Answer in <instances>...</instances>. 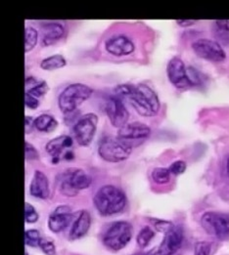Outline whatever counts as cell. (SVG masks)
Instances as JSON below:
<instances>
[{"mask_svg": "<svg viewBox=\"0 0 229 255\" xmlns=\"http://www.w3.org/2000/svg\"><path fill=\"white\" fill-rule=\"evenodd\" d=\"M98 118L95 114H86L82 116L75 125L74 134L76 143L80 146H88L96 133Z\"/></svg>", "mask_w": 229, "mask_h": 255, "instance_id": "ba28073f", "label": "cell"}, {"mask_svg": "<svg viewBox=\"0 0 229 255\" xmlns=\"http://www.w3.org/2000/svg\"><path fill=\"white\" fill-rule=\"evenodd\" d=\"M37 31L31 26L25 27V52L32 50L37 43Z\"/></svg>", "mask_w": 229, "mask_h": 255, "instance_id": "cb8c5ba5", "label": "cell"}, {"mask_svg": "<svg viewBox=\"0 0 229 255\" xmlns=\"http://www.w3.org/2000/svg\"><path fill=\"white\" fill-rule=\"evenodd\" d=\"M93 202L100 214L109 216L120 213L125 209L127 198L121 189L113 185H105L97 191Z\"/></svg>", "mask_w": 229, "mask_h": 255, "instance_id": "7a4b0ae2", "label": "cell"}, {"mask_svg": "<svg viewBox=\"0 0 229 255\" xmlns=\"http://www.w3.org/2000/svg\"><path fill=\"white\" fill-rule=\"evenodd\" d=\"M34 128V120L31 117H25V131L26 134H29Z\"/></svg>", "mask_w": 229, "mask_h": 255, "instance_id": "e575fe53", "label": "cell"}, {"mask_svg": "<svg viewBox=\"0 0 229 255\" xmlns=\"http://www.w3.org/2000/svg\"><path fill=\"white\" fill-rule=\"evenodd\" d=\"M25 107L30 110H35L39 106V101L37 98L25 93Z\"/></svg>", "mask_w": 229, "mask_h": 255, "instance_id": "d6a6232c", "label": "cell"}, {"mask_svg": "<svg viewBox=\"0 0 229 255\" xmlns=\"http://www.w3.org/2000/svg\"><path fill=\"white\" fill-rule=\"evenodd\" d=\"M156 255H157V254H156Z\"/></svg>", "mask_w": 229, "mask_h": 255, "instance_id": "f35d334b", "label": "cell"}, {"mask_svg": "<svg viewBox=\"0 0 229 255\" xmlns=\"http://www.w3.org/2000/svg\"><path fill=\"white\" fill-rule=\"evenodd\" d=\"M167 74L170 81L178 89H185L194 86L189 78L183 61L178 57H174L170 60L167 66Z\"/></svg>", "mask_w": 229, "mask_h": 255, "instance_id": "8fae6325", "label": "cell"}, {"mask_svg": "<svg viewBox=\"0 0 229 255\" xmlns=\"http://www.w3.org/2000/svg\"><path fill=\"white\" fill-rule=\"evenodd\" d=\"M105 48L116 57L127 56L134 51V44L131 39L125 35H117L109 38L105 43Z\"/></svg>", "mask_w": 229, "mask_h": 255, "instance_id": "2e32d148", "label": "cell"}, {"mask_svg": "<svg viewBox=\"0 0 229 255\" xmlns=\"http://www.w3.org/2000/svg\"><path fill=\"white\" fill-rule=\"evenodd\" d=\"M132 226L127 221L113 223L104 234V245L113 252H119L126 248L132 237Z\"/></svg>", "mask_w": 229, "mask_h": 255, "instance_id": "277c9868", "label": "cell"}, {"mask_svg": "<svg viewBox=\"0 0 229 255\" xmlns=\"http://www.w3.org/2000/svg\"><path fill=\"white\" fill-rule=\"evenodd\" d=\"M90 224H91L90 214L85 210L80 211L72 226V229L70 231V235H69L70 240L74 241V240H78L82 238L88 232V230L90 228Z\"/></svg>", "mask_w": 229, "mask_h": 255, "instance_id": "d6986e66", "label": "cell"}, {"mask_svg": "<svg viewBox=\"0 0 229 255\" xmlns=\"http://www.w3.org/2000/svg\"><path fill=\"white\" fill-rule=\"evenodd\" d=\"M154 237H155V232L150 227L146 226L140 230L139 234L137 235V238H136L137 245L140 248H146L150 244Z\"/></svg>", "mask_w": 229, "mask_h": 255, "instance_id": "d4e9b609", "label": "cell"}, {"mask_svg": "<svg viewBox=\"0 0 229 255\" xmlns=\"http://www.w3.org/2000/svg\"><path fill=\"white\" fill-rule=\"evenodd\" d=\"M215 24L217 26V30L229 32V20H219V21H216Z\"/></svg>", "mask_w": 229, "mask_h": 255, "instance_id": "836d02e7", "label": "cell"}, {"mask_svg": "<svg viewBox=\"0 0 229 255\" xmlns=\"http://www.w3.org/2000/svg\"><path fill=\"white\" fill-rule=\"evenodd\" d=\"M25 220L26 223H35L38 220L37 211L28 203L25 204Z\"/></svg>", "mask_w": 229, "mask_h": 255, "instance_id": "83f0119b", "label": "cell"}, {"mask_svg": "<svg viewBox=\"0 0 229 255\" xmlns=\"http://www.w3.org/2000/svg\"><path fill=\"white\" fill-rule=\"evenodd\" d=\"M42 30V44L49 46L60 40L65 34V26L60 23L52 22L41 25Z\"/></svg>", "mask_w": 229, "mask_h": 255, "instance_id": "ac0fdd59", "label": "cell"}, {"mask_svg": "<svg viewBox=\"0 0 229 255\" xmlns=\"http://www.w3.org/2000/svg\"><path fill=\"white\" fill-rule=\"evenodd\" d=\"M92 178L82 169L70 168L60 177L61 193L67 197H75L78 191L87 189Z\"/></svg>", "mask_w": 229, "mask_h": 255, "instance_id": "5b68a950", "label": "cell"}, {"mask_svg": "<svg viewBox=\"0 0 229 255\" xmlns=\"http://www.w3.org/2000/svg\"><path fill=\"white\" fill-rule=\"evenodd\" d=\"M151 134V129L141 123L127 124L124 128H120L118 138L129 146L136 147L143 143Z\"/></svg>", "mask_w": 229, "mask_h": 255, "instance_id": "30bf717a", "label": "cell"}, {"mask_svg": "<svg viewBox=\"0 0 229 255\" xmlns=\"http://www.w3.org/2000/svg\"><path fill=\"white\" fill-rule=\"evenodd\" d=\"M25 86H26L25 93H27L37 99L40 97H43L48 91L47 83L43 80L38 81L34 77H26Z\"/></svg>", "mask_w": 229, "mask_h": 255, "instance_id": "ffe728a7", "label": "cell"}, {"mask_svg": "<svg viewBox=\"0 0 229 255\" xmlns=\"http://www.w3.org/2000/svg\"><path fill=\"white\" fill-rule=\"evenodd\" d=\"M41 241L40 234L37 230H27L25 232V244L28 247L36 248L39 247V243Z\"/></svg>", "mask_w": 229, "mask_h": 255, "instance_id": "484cf974", "label": "cell"}, {"mask_svg": "<svg viewBox=\"0 0 229 255\" xmlns=\"http://www.w3.org/2000/svg\"><path fill=\"white\" fill-rule=\"evenodd\" d=\"M115 95L120 99H128L135 111L143 117H154L160 111V101L151 87L145 84L119 85Z\"/></svg>", "mask_w": 229, "mask_h": 255, "instance_id": "6da1fadb", "label": "cell"}, {"mask_svg": "<svg viewBox=\"0 0 229 255\" xmlns=\"http://www.w3.org/2000/svg\"><path fill=\"white\" fill-rule=\"evenodd\" d=\"M154 226H155L157 231L167 233L169 230L174 226V224L169 222V221H165V220H155L154 221Z\"/></svg>", "mask_w": 229, "mask_h": 255, "instance_id": "1f68e13d", "label": "cell"}, {"mask_svg": "<svg viewBox=\"0 0 229 255\" xmlns=\"http://www.w3.org/2000/svg\"><path fill=\"white\" fill-rule=\"evenodd\" d=\"M171 175L172 173L170 169L165 167H157V168H154L152 171L153 181L160 185L169 183L171 180Z\"/></svg>", "mask_w": 229, "mask_h": 255, "instance_id": "603a6c76", "label": "cell"}, {"mask_svg": "<svg viewBox=\"0 0 229 255\" xmlns=\"http://www.w3.org/2000/svg\"><path fill=\"white\" fill-rule=\"evenodd\" d=\"M106 114L114 128H122L127 125L129 118L128 111L123 103V100L116 95L110 96L106 102Z\"/></svg>", "mask_w": 229, "mask_h": 255, "instance_id": "7c38bea8", "label": "cell"}, {"mask_svg": "<svg viewBox=\"0 0 229 255\" xmlns=\"http://www.w3.org/2000/svg\"><path fill=\"white\" fill-rule=\"evenodd\" d=\"M132 152V147L117 138L103 139L98 148L102 158L109 162H121L127 159Z\"/></svg>", "mask_w": 229, "mask_h": 255, "instance_id": "8992f818", "label": "cell"}, {"mask_svg": "<svg viewBox=\"0 0 229 255\" xmlns=\"http://www.w3.org/2000/svg\"><path fill=\"white\" fill-rule=\"evenodd\" d=\"M214 244L209 242H199L195 245L194 255H213Z\"/></svg>", "mask_w": 229, "mask_h": 255, "instance_id": "4316f807", "label": "cell"}, {"mask_svg": "<svg viewBox=\"0 0 229 255\" xmlns=\"http://www.w3.org/2000/svg\"><path fill=\"white\" fill-rule=\"evenodd\" d=\"M25 154L26 160H33L38 158V153L36 149L28 142L25 143Z\"/></svg>", "mask_w": 229, "mask_h": 255, "instance_id": "4dcf8cb0", "label": "cell"}, {"mask_svg": "<svg viewBox=\"0 0 229 255\" xmlns=\"http://www.w3.org/2000/svg\"><path fill=\"white\" fill-rule=\"evenodd\" d=\"M186 167H187V165H186L185 161H183V160H177V161H175L169 167V169H170L172 174H174V175H180V174L185 172Z\"/></svg>", "mask_w": 229, "mask_h": 255, "instance_id": "f1b7e54d", "label": "cell"}, {"mask_svg": "<svg viewBox=\"0 0 229 255\" xmlns=\"http://www.w3.org/2000/svg\"><path fill=\"white\" fill-rule=\"evenodd\" d=\"M39 248L46 255H56V250H55L54 244L46 239H41V241L39 243Z\"/></svg>", "mask_w": 229, "mask_h": 255, "instance_id": "f546056e", "label": "cell"}, {"mask_svg": "<svg viewBox=\"0 0 229 255\" xmlns=\"http://www.w3.org/2000/svg\"><path fill=\"white\" fill-rule=\"evenodd\" d=\"M74 141L72 137L62 135L50 140L46 145V152L52 156V162L57 163L61 158H66V155L71 152Z\"/></svg>", "mask_w": 229, "mask_h": 255, "instance_id": "5bb4252c", "label": "cell"}, {"mask_svg": "<svg viewBox=\"0 0 229 255\" xmlns=\"http://www.w3.org/2000/svg\"><path fill=\"white\" fill-rule=\"evenodd\" d=\"M25 255H27V254H26V253H25Z\"/></svg>", "mask_w": 229, "mask_h": 255, "instance_id": "74e56055", "label": "cell"}, {"mask_svg": "<svg viewBox=\"0 0 229 255\" xmlns=\"http://www.w3.org/2000/svg\"><path fill=\"white\" fill-rule=\"evenodd\" d=\"M93 93V90L82 83H74L66 87L59 96L58 106L63 114H73L76 109L88 100Z\"/></svg>", "mask_w": 229, "mask_h": 255, "instance_id": "3957f363", "label": "cell"}, {"mask_svg": "<svg viewBox=\"0 0 229 255\" xmlns=\"http://www.w3.org/2000/svg\"><path fill=\"white\" fill-rule=\"evenodd\" d=\"M73 220V213L69 206H58L48 218V228L53 233H60L66 229Z\"/></svg>", "mask_w": 229, "mask_h": 255, "instance_id": "9a60e30c", "label": "cell"}, {"mask_svg": "<svg viewBox=\"0 0 229 255\" xmlns=\"http://www.w3.org/2000/svg\"><path fill=\"white\" fill-rule=\"evenodd\" d=\"M192 48L198 57L210 62L221 63L227 58L224 48L216 40L208 38L198 39L192 44Z\"/></svg>", "mask_w": 229, "mask_h": 255, "instance_id": "9c48e42d", "label": "cell"}, {"mask_svg": "<svg viewBox=\"0 0 229 255\" xmlns=\"http://www.w3.org/2000/svg\"><path fill=\"white\" fill-rule=\"evenodd\" d=\"M198 20H178L177 24L180 26H189L196 24Z\"/></svg>", "mask_w": 229, "mask_h": 255, "instance_id": "d590c367", "label": "cell"}, {"mask_svg": "<svg viewBox=\"0 0 229 255\" xmlns=\"http://www.w3.org/2000/svg\"><path fill=\"white\" fill-rule=\"evenodd\" d=\"M184 241V232L181 226L174 225L167 233L158 248V255H174L178 253Z\"/></svg>", "mask_w": 229, "mask_h": 255, "instance_id": "4fadbf2b", "label": "cell"}, {"mask_svg": "<svg viewBox=\"0 0 229 255\" xmlns=\"http://www.w3.org/2000/svg\"><path fill=\"white\" fill-rule=\"evenodd\" d=\"M203 229L211 236L220 240L229 239V216L216 211H208L201 218Z\"/></svg>", "mask_w": 229, "mask_h": 255, "instance_id": "52a82bcc", "label": "cell"}, {"mask_svg": "<svg viewBox=\"0 0 229 255\" xmlns=\"http://www.w3.org/2000/svg\"><path fill=\"white\" fill-rule=\"evenodd\" d=\"M29 194L37 199L46 200L50 195L49 181L47 176L40 170H36L33 174L29 186Z\"/></svg>", "mask_w": 229, "mask_h": 255, "instance_id": "e0dca14e", "label": "cell"}, {"mask_svg": "<svg viewBox=\"0 0 229 255\" xmlns=\"http://www.w3.org/2000/svg\"><path fill=\"white\" fill-rule=\"evenodd\" d=\"M58 127V122L50 115H40L34 120V128L40 132L49 133Z\"/></svg>", "mask_w": 229, "mask_h": 255, "instance_id": "44dd1931", "label": "cell"}, {"mask_svg": "<svg viewBox=\"0 0 229 255\" xmlns=\"http://www.w3.org/2000/svg\"><path fill=\"white\" fill-rule=\"evenodd\" d=\"M227 171H228V175H229V159H228V162H227Z\"/></svg>", "mask_w": 229, "mask_h": 255, "instance_id": "8d00e7d4", "label": "cell"}, {"mask_svg": "<svg viewBox=\"0 0 229 255\" xmlns=\"http://www.w3.org/2000/svg\"><path fill=\"white\" fill-rule=\"evenodd\" d=\"M67 65L66 59L62 55H53L40 63V68L44 71H55L61 68H64Z\"/></svg>", "mask_w": 229, "mask_h": 255, "instance_id": "7402d4cb", "label": "cell"}]
</instances>
